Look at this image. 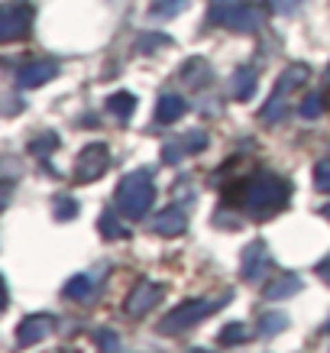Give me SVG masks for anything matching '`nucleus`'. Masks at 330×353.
I'll list each match as a JSON object with an SVG mask.
<instances>
[{"label": "nucleus", "instance_id": "1", "mask_svg": "<svg viewBox=\"0 0 330 353\" xmlns=\"http://www.w3.org/2000/svg\"><path fill=\"white\" fill-rule=\"evenodd\" d=\"M288 194H291V182L278 179V175H269V172H259V175L240 179L234 194H227V201L240 204L246 214L256 217V221H266V217L278 214L285 208Z\"/></svg>", "mask_w": 330, "mask_h": 353}, {"label": "nucleus", "instance_id": "2", "mask_svg": "<svg viewBox=\"0 0 330 353\" xmlns=\"http://www.w3.org/2000/svg\"><path fill=\"white\" fill-rule=\"evenodd\" d=\"M152 201H156V185H152L146 169L130 172L127 179L117 185V192H114V208H117L123 217H130V221L146 217Z\"/></svg>", "mask_w": 330, "mask_h": 353}, {"label": "nucleus", "instance_id": "3", "mask_svg": "<svg viewBox=\"0 0 330 353\" xmlns=\"http://www.w3.org/2000/svg\"><path fill=\"white\" fill-rule=\"evenodd\" d=\"M207 17H211V23L227 26L234 32H256L262 26V10L246 0H211Z\"/></svg>", "mask_w": 330, "mask_h": 353}, {"label": "nucleus", "instance_id": "4", "mask_svg": "<svg viewBox=\"0 0 330 353\" xmlns=\"http://www.w3.org/2000/svg\"><path fill=\"white\" fill-rule=\"evenodd\" d=\"M230 301V295H220V299H194V301H185V305H178L175 311H169L165 318L159 321V334H165V337H175V334L188 331V327H194V324H201L204 318H211L214 311L220 308V305H227Z\"/></svg>", "mask_w": 330, "mask_h": 353}, {"label": "nucleus", "instance_id": "5", "mask_svg": "<svg viewBox=\"0 0 330 353\" xmlns=\"http://www.w3.org/2000/svg\"><path fill=\"white\" fill-rule=\"evenodd\" d=\"M308 78H311V68H308V65H301V62L288 65L285 72H282V78L276 81V88H272V94H269L266 108H262V114H259V117L266 120V123H276V120L282 117V110H285V97L291 94V91H298V88L305 85Z\"/></svg>", "mask_w": 330, "mask_h": 353}, {"label": "nucleus", "instance_id": "6", "mask_svg": "<svg viewBox=\"0 0 330 353\" xmlns=\"http://www.w3.org/2000/svg\"><path fill=\"white\" fill-rule=\"evenodd\" d=\"M107 169H110V150H107L104 143H91V146H85V150L78 152V159H75V182L91 185V182H97Z\"/></svg>", "mask_w": 330, "mask_h": 353}, {"label": "nucleus", "instance_id": "7", "mask_svg": "<svg viewBox=\"0 0 330 353\" xmlns=\"http://www.w3.org/2000/svg\"><path fill=\"white\" fill-rule=\"evenodd\" d=\"M32 7L20 0H7L3 3V17H0V43H17L30 32Z\"/></svg>", "mask_w": 330, "mask_h": 353}, {"label": "nucleus", "instance_id": "8", "mask_svg": "<svg viewBox=\"0 0 330 353\" xmlns=\"http://www.w3.org/2000/svg\"><path fill=\"white\" fill-rule=\"evenodd\" d=\"M162 292H165V289H162L159 282L143 279V282H136V285H133V292L127 295V305H123V308H127L130 318H143V314H149V311L162 301Z\"/></svg>", "mask_w": 330, "mask_h": 353}, {"label": "nucleus", "instance_id": "9", "mask_svg": "<svg viewBox=\"0 0 330 353\" xmlns=\"http://www.w3.org/2000/svg\"><path fill=\"white\" fill-rule=\"evenodd\" d=\"M269 250H266V243H249L243 250V266H240V272H243V279L246 282H262L266 279V272H269Z\"/></svg>", "mask_w": 330, "mask_h": 353}, {"label": "nucleus", "instance_id": "10", "mask_svg": "<svg viewBox=\"0 0 330 353\" xmlns=\"http://www.w3.org/2000/svg\"><path fill=\"white\" fill-rule=\"evenodd\" d=\"M52 331H55L52 314H32V318H26V321L20 324V331H17V343H20V347H32V343L45 341Z\"/></svg>", "mask_w": 330, "mask_h": 353}, {"label": "nucleus", "instance_id": "11", "mask_svg": "<svg viewBox=\"0 0 330 353\" xmlns=\"http://www.w3.org/2000/svg\"><path fill=\"white\" fill-rule=\"evenodd\" d=\"M59 75V65L49 62V59H39V62H30L20 68V75H17V85L20 88H43L45 81H52V78Z\"/></svg>", "mask_w": 330, "mask_h": 353}, {"label": "nucleus", "instance_id": "12", "mask_svg": "<svg viewBox=\"0 0 330 353\" xmlns=\"http://www.w3.org/2000/svg\"><path fill=\"white\" fill-rule=\"evenodd\" d=\"M152 234L159 236H178L185 234V227H188V217L181 214V208H169V211H162V214L152 217Z\"/></svg>", "mask_w": 330, "mask_h": 353}, {"label": "nucleus", "instance_id": "13", "mask_svg": "<svg viewBox=\"0 0 330 353\" xmlns=\"http://www.w3.org/2000/svg\"><path fill=\"white\" fill-rule=\"evenodd\" d=\"M185 110H188V104H185L181 94H162L159 104H156V120L159 123H175V120H181Z\"/></svg>", "mask_w": 330, "mask_h": 353}, {"label": "nucleus", "instance_id": "14", "mask_svg": "<svg viewBox=\"0 0 330 353\" xmlns=\"http://www.w3.org/2000/svg\"><path fill=\"white\" fill-rule=\"evenodd\" d=\"M178 78L188 88H201V85H207V81H211V65L204 62V59H188V62L181 65Z\"/></svg>", "mask_w": 330, "mask_h": 353}, {"label": "nucleus", "instance_id": "15", "mask_svg": "<svg viewBox=\"0 0 330 353\" xmlns=\"http://www.w3.org/2000/svg\"><path fill=\"white\" fill-rule=\"evenodd\" d=\"M256 88V72L249 68V65H243V68H236L234 78H230V94L236 97V101H246V97L253 94Z\"/></svg>", "mask_w": 330, "mask_h": 353}, {"label": "nucleus", "instance_id": "16", "mask_svg": "<svg viewBox=\"0 0 330 353\" xmlns=\"http://www.w3.org/2000/svg\"><path fill=\"white\" fill-rule=\"evenodd\" d=\"M107 110L117 120H130V114L136 110V97L130 94V91H117V94L107 97Z\"/></svg>", "mask_w": 330, "mask_h": 353}, {"label": "nucleus", "instance_id": "17", "mask_svg": "<svg viewBox=\"0 0 330 353\" xmlns=\"http://www.w3.org/2000/svg\"><path fill=\"white\" fill-rule=\"evenodd\" d=\"M298 292H301L298 276H282L276 285H266L262 295H266L269 301H278V299H288V295H298Z\"/></svg>", "mask_w": 330, "mask_h": 353}, {"label": "nucleus", "instance_id": "18", "mask_svg": "<svg viewBox=\"0 0 330 353\" xmlns=\"http://www.w3.org/2000/svg\"><path fill=\"white\" fill-rule=\"evenodd\" d=\"M62 295L68 301H87L91 295H94V282H91V276H75L68 285H65Z\"/></svg>", "mask_w": 330, "mask_h": 353}, {"label": "nucleus", "instance_id": "19", "mask_svg": "<svg viewBox=\"0 0 330 353\" xmlns=\"http://www.w3.org/2000/svg\"><path fill=\"white\" fill-rule=\"evenodd\" d=\"M120 211L117 208H107L104 214H101V234L107 236V240H123L127 236V230H123V224H120Z\"/></svg>", "mask_w": 330, "mask_h": 353}, {"label": "nucleus", "instance_id": "20", "mask_svg": "<svg viewBox=\"0 0 330 353\" xmlns=\"http://www.w3.org/2000/svg\"><path fill=\"white\" fill-rule=\"evenodd\" d=\"M285 324H288L285 314L269 311V314H262V318H259V334H262V337H276L278 331H285Z\"/></svg>", "mask_w": 330, "mask_h": 353}, {"label": "nucleus", "instance_id": "21", "mask_svg": "<svg viewBox=\"0 0 330 353\" xmlns=\"http://www.w3.org/2000/svg\"><path fill=\"white\" fill-rule=\"evenodd\" d=\"M249 341V327L246 324H227L224 331H220V337H217V343L220 347H230V343H246Z\"/></svg>", "mask_w": 330, "mask_h": 353}, {"label": "nucleus", "instance_id": "22", "mask_svg": "<svg viewBox=\"0 0 330 353\" xmlns=\"http://www.w3.org/2000/svg\"><path fill=\"white\" fill-rule=\"evenodd\" d=\"M52 217L55 221H72V217H78V201L75 198H68V194L55 198L52 201Z\"/></svg>", "mask_w": 330, "mask_h": 353}, {"label": "nucleus", "instance_id": "23", "mask_svg": "<svg viewBox=\"0 0 330 353\" xmlns=\"http://www.w3.org/2000/svg\"><path fill=\"white\" fill-rule=\"evenodd\" d=\"M192 0H159V3H152V17L156 20H162V17H175V13H181L185 7H188Z\"/></svg>", "mask_w": 330, "mask_h": 353}, {"label": "nucleus", "instance_id": "24", "mask_svg": "<svg viewBox=\"0 0 330 353\" xmlns=\"http://www.w3.org/2000/svg\"><path fill=\"white\" fill-rule=\"evenodd\" d=\"M55 146H59V137H55L52 130H49V133H43V137H36L30 143V152L32 156H45V152H52Z\"/></svg>", "mask_w": 330, "mask_h": 353}, {"label": "nucleus", "instance_id": "25", "mask_svg": "<svg viewBox=\"0 0 330 353\" xmlns=\"http://www.w3.org/2000/svg\"><path fill=\"white\" fill-rule=\"evenodd\" d=\"M324 114V104H320V94H308L305 101H301V117L305 120H314Z\"/></svg>", "mask_w": 330, "mask_h": 353}, {"label": "nucleus", "instance_id": "26", "mask_svg": "<svg viewBox=\"0 0 330 353\" xmlns=\"http://www.w3.org/2000/svg\"><path fill=\"white\" fill-rule=\"evenodd\" d=\"M314 185H318V192L330 194V159L318 162V169H314Z\"/></svg>", "mask_w": 330, "mask_h": 353}, {"label": "nucleus", "instance_id": "27", "mask_svg": "<svg viewBox=\"0 0 330 353\" xmlns=\"http://www.w3.org/2000/svg\"><path fill=\"white\" fill-rule=\"evenodd\" d=\"M269 7L278 13V17H291L295 10L305 7V0H269Z\"/></svg>", "mask_w": 330, "mask_h": 353}, {"label": "nucleus", "instance_id": "28", "mask_svg": "<svg viewBox=\"0 0 330 353\" xmlns=\"http://www.w3.org/2000/svg\"><path fill=\"white\" fill-rule=\"evenodd\" d=\"M94 343L104 347V350H120V341L114 337V331H97L94 334Z\"/></svg>", "mask_w": 330, "mask_h": 353}, {"label": "nucleus", "instance_id": "29", "mask_svg": "<svg viewBox=\"0 0 330 353\" xmlns=\"http://www.w3.org/2000/svg\"><path fill=\"white\" fill-rule=\"evenodd\" d=\"M318 276L324 279V282H330V256L324 259V263H318Z\"/></svg>", "mask_w": 330, "mask_h": 353}, {"label": "nucleus", "instance_id": "30", "mask_svg": "<svg viewBox=\"0 0 330 353\" xmlns=\"http://www.w3.org/2000/svg\"><path fill=\"white\" fill-rule=\"evenodd\" d=\"M327 327H330V324H327Z\"/></svg>", "mask_w": 330, "mask_h": 353}]
</instances>
